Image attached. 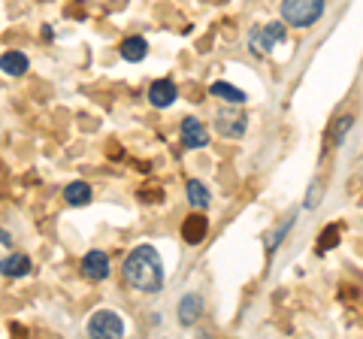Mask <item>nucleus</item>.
Listing matches in <instances>:
<instances>
[{
    "mask_svg": "<svg viewBox=\"0 0 363 339\" xmlns=\"http://www.w3.org/2000/svg\"><path fill=\"white\" fill-rule=\"evenodd\" d=\"M118 55L128 64H140L145 55H149V43H145V37H128V40H121Z\"/></svg>",
    "mask_w": 363,
    "mask_h": 339,
    "instance_id": "nucleus-13",
    "label": "nucleus"
},
{
    "mask_svg": "<svg viewBox=\"0 0 363 339\" xmlns=\"http://www.w3.org/2000/svg\"><path fill=\"white\" fill-rule=\"evenodd\" d=\"M215 128H218V133L227 140H240V137H245L248 116L233 106H224V109H218V116H215Z\"/></svg>",
    "mask_w": 363,
    "mask_h": 339,
    "instance_id": "nucleus-5",
    "label": "nucleus"
},
{
    "mask_svg": "<svg viewBox=\"0 0 363 339\" xmlns=\"http://www.w3.org/2000/svg\"><path fill=\"white\" fill-rule=\"evenodd\" d=\"M318 200H321V182H312L309 188V197H306V209H315Z\"/></svg>",
    "mask_w": 363,
    "mask_h": 339,
    "instance_id": "nucleus-20",
    "label": "nucleus"
},
{
    "mask_svg": "<svg viewBox=\"0 0 363 339\" xmlns=\"http://www.w3.org/2000/svg\"><path fill=\"white\" fill-rule=\"evenodd\" d=\"M91 197H94V191H91L88 182H82V179H76V182H70L64 188V200L67 206H88Z\"/></svg>",
    "mask_w": 363,
    "mask_h": 339,
    "instance_id": "nucleus-14",
    "label": "nucleus"
},
{
    "mask_svg": "<svg viewBox=\"0 0 363 339\" xmlns=\"http://www.w3.org/2000/svg\"><path fill=\"white\" fill-rule=\"evenodd\" d=\"M209 233V218L206 216H188L185 221H182V240H185L188 245H200L203 240H206Z\"/></svg>",
    "mask_w": 363,
    "mask_h": 339,
    "instance_id": "nucleus-9",
    "label": "nucleus"
},
{
    "mask_svg": "<svg viewBox=\"0 0 363 339\" xmlns=\"http://www.w3.org/2000/svg\"><path fill=\"white\" fill-rule=\"evenodd\" d=\"M294 228V216H288L285 218V224H281V228H276V230H269L267 233V255H272V252H276V245H281V240H285V236H288V230Z\"/></svg>",
    "mask_w": 363,
    "mask_h": 339,
    "instance_id": "nucleus-17",
    "label": "nucleus"
},
{
    "mask_svg": "<svg viewBox=\"0 0 363 339\" xmlns=\"http://www.w3.org/2000/svg\"><path fill=\"white\" fill-rule=\"evenodd\" d=\"M0 70H4L6 76L18 79V76H25V73L30 70V61H28V55H25V52L9 49V52L0 55Z\"/></svg>",
    "mask_w": 363,
    "mask_h": 339,
    "instance_id": "nucleus-10",
    "label": "nucleus"
},
{
    "mask_svg": "<svg viewBox=\"0 0 363 339\" xmlns=\"http://www.w3.org/2000/svg\"><path fill=\"white\" fill-rule=\"evenodd\" d=\"M121 276L130 288L143 294H157L164 288V261L155 245H136L133 252L124 257Z\"/></svg>",
    "mask_w": 363,
    "mask_h": 339,
    "instance_id": "nucleus-1",
    "label": "nucleus"
},
{
    "mask_svg": "<svg viewBox=\"0 0 363 339\" xmlns=\"http://www.w3.org/2000/svg\"><path fill=\"white\" fill-rule=\"evenodd\" d=\"M336 245H339V224H330V228H324L321 236H318L315 252H318V255H324L327 248H336Z\"/></svg>",
    "mask_w": 363,
    "mask_h": 339,
    "instance_id": "nucleus-19",
    "label": "nucleus"
},
{
    "mask_svg": "<svg viewBox=\"0 0 363 339\" xmlns=\"http://www.w3.org/2000/svg\"><path fill=\"white\" fill-rule=\"evenodd\" d=\"M185 197H188V203H191L194 209H206V206H209V200H212L206 182H200V179H188Z\"/></svg>",
    "mask_w": 363,
    "mask_h": 339,
    "instance_id": "nucleus-15",
    "label": "nucleus"
},
{
    "mask_svg": "<svg viewBox=\"0 0 363 339\" xmlns=\"http://www.w3.org/2000/svg\"><path fill=\"white\" fill-rule=\"evenodd\" d=\"M79 269H82V276L88 282H106L112 267H109V255L100 252V248H91V252L82 257V264H79Z\"/></svg>",
    "mask_w": 363,
    "mask_h": 339,
    "instance_id": "nucleus-7",
    "label": "nucleus"
},
{
    "mask_svg": "<svg viewBox=\"0 0 363 339\" xmlns=\"http://www.w3.org/2000/svg\"><path fill=\"white\" fill-rule=\"evenodd\" d=\"M324 16V0H281V21L291 28H312Z\"/></svg>",
    "mask_w": 363,
    "mask_h": 339,
    "instance_id": "nucleus-2",
    "label": "nucleus"
},
{
    "mask_svg": "<svg viewBox=\"0 0 363 339\" xmlns=\"http://www.w3.org/2000/svg\"><path fill=\"white\" fill-rule=\"evenodd\" d=\"M176 97H179V88H176L173 79H157V82H152V88H149V100H152L155 109L173 106Z\"/></svg>",
    "mask_w": 363,
    "mask_h": 339,
    "instance_id": "nucleus-8",
    "label": "nucleus"
},
{
    "mask_svg": "<svg viewBox=\"0 0 363 339\" xmlns=\"http://www.w3.org/2000/svg\"><path fill=\"white\" fill-rule=\"evenodd\" d=\"M179 140L185 149H203V145H209V130H206V124H203L200 118L194 116H185L182 118V128H179Z\"/></svg>",
    "mask_w": 363,
    "mask_h": 339,
    "instance_id": "nucleus-6",
    "label": "nucleus"
},
{
    "mask_svg": "<svg viewBox=\"0 0 363 339\" xmlns=\"http://www.w3.org/2000/svg\"><path fill=\"white\" fill-rule=\"evenodd\" d=\"M354 116H351V112H348V116H339V121L333 124V133H330V140H333V145H342L345 143V137H348V130L351 128H354Z\"/></svg>",
    "mask_w": 363,
    "mask_h": 339,
    "instance_id": "nucleus-18",
    "label": "nucleus"
},
{
    "mask_svg": "<svg viewBox=\"0 0 363 339\" xmlns=\"http://www.w3.org/2000/svg\"><path fill=\"white\" fill-rule=\"evenodd\" d=\"M85 333L94 336V339H100V336L118 339V336H124V321H121L118 312H112V309H97V312L88 318Z\"/></svg>",
    "mask_w": 363,
    "mask_h": 339,
    "instance_id": "nucleus-4",
    "label": "nucleus"
},
{
    "mask_svg": "<svg viewBox=\"0 0 363 339\" xmlns=\"http://www.w3.org/2000/svg\"><path fill=\"white\" fill-rule=\"evenodd\" d=\"M140 200H143V203H155V200L161 203V200H164V191H161V188H143Z\"/></svg>",
    "mask_w": 363,
    "mask_h": 339,
    "instance_id": "nucleus-21",
    "label": "nucleus"
},
{
    "mask_svg": "<svg viewBox=\"0 0 363 339\" xmlns=\"http://www.w3.org/2000/svg\"><path fill=\"white\" fill-rule=\"evenodd\" d=\"M0 243H4V245H13V240H9V233H6V230H0Z\"/></svg>",
    "mask_w": 363,
    "mask_h": 339,
    "instance_id": "nucleus-22",
    "label": "nucleus"
},
{
    "mask_svg": "<svg viewBox=\"0 0 363 339\" xmlns=\"http://www.w3.org/2000/svg\"><path fill=\"white\" fill-rule=\"evenodd\" d=\"M30 269H33V264L28 255H6L4 261H0V276H6V279H21V276H28Z\"/></svg>",
    "mask_w": 363,
    "mask_h": 339,
    "instance_id": "nucleus-12",
    "label": "nucleus"
},
{
    "mask_svg": "<svg viewBox=\"0 0 363 339\" xmlns=\"http://www.w3.org/2000/svg\"><path fill=\"white\" fill-rule=\"evenodd\" d=\"M209 94L218 97V100H227V104H245V100H248L242 88H236L230 82H212L209 85Z\"/></svg>",
    "mask_w": 363,
    "mask_h": 339,
    "instance_id": "nucleus-16",
    "label": "nucleus"
},
{
    "mask_svg": "<svg viewBox=\"0 0 363 339\" xmlns=\"http://www.w3.org/2000/svg\"><path fill=\"white\" fill-rule=\"evenodd\" d=\"M200 315H203V297L200 294H185V297L179 300V321H182V327L197 324Z\"/></svg>",
    "mask_w": 363,
    "mask_h": 339,
    "instance_id": "nucleus-11",
    "label": "nucleus"
},
{
    "mask_svg": "<svg viewBox=\"0 0 363 339\" xmlns=\"http://www.w3.org/2000/svg\"><path fill=\"white\" fill-rule=\"evenodd\" d=\"M281 40H285V21H269V25L248 30V49L260 55H269Z\"/></svg>",
    "mask_w": 363,
    "mask_h": 339,
    "instance_id": "nucleus-3",
    "label": "nucleus"
}]
</instances>
